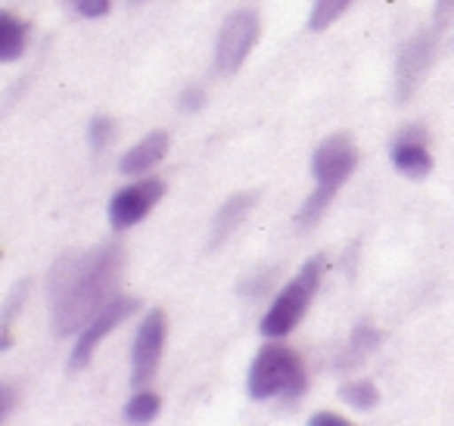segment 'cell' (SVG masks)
<instances>
[{"label": "cell", "instance_id": "cell-4", "mask_svg": "<svg viewBox=\"0 0 454 426\" xmlns=\"http://www.w3.org/2000/svg\"><path fill=\"white\" fill-rule=\"evenodd\" d=\"M321 280H324V256H315L305 262V268L299 271L296 280L280 289V296L271 302V308H268L265 318H262V336H268V339L286 336V333L305 318L311 299H315V293L321 289Z\"/></svg>", "mask_w": 454, "mask_h": 426}, {"label": "cell", "instance_id": "cell-11", "mask_svg": "<svg viewBox=\"0 0 454 426\" xmlns=\"http://www.w3.org/2000/svg\"><path fill=\"white\" fill-rule=\"evenodd\" d=\"M255 200H259V190H243V193L227 196L224 202L218 206L212 218V227H208V249H218L224 240H231V233L243 225L249 212H253Z\"/></svg>", "mask_w": 454, "mask_h": 426}, {"label": "cell", "instance_id": "cell-21", "mask_svg": "<svg viewBox=\"0 0 454 426\" xmlns=\"http://www.w3.org/2000/svg\"><path fill=\"white\" fill-rule=\"evenodd\" d=\"M454 20V0H435L433 10V28H448V22Z\"/></svg>", "mask_w": 454, "mask_h": 426}, {"label": "cell", "instance_id": "cell-17", "mask_svg": "<svg viewBox=\"0 0 454 426\" xmlns=\"http://www.w3.org/2000/svg\"><path fill=\"white\" fill-rule=\"evenodd\" d=\"M159 405H162V398H159L156 392H137L125 405V420H131V423H146V420H153L159 414Z\"/></svg>", "mask_w": 454, "mask_h": 426}, {"label": "cell", "instance_id": "cell-14", "mask_svg": "<svg viewBox=\"0 0 454 426\" xmlns=\"http://www.w3.org/2000/svg\"><path fill=\"white\" fill-rule=\"evenodd\" d=\"M380 330L371 324V320H361L355 324L352 336H348V349H346V364H358L364 361V355H371L373 349L380 345Z\"/></svg>", "mask_w": 454, "mask_h": 426}, {"label": "cell", "instance_id": "cell-20", "mask_svg": "<svg viewBox=\"0 0 454 426\" xmlns=\"http://www.w3.org/2000/svg\"><path fill=\"white\" fill-rule=\"evenodd\" d=\"M177 106H181L184 113H196V109L206 106V91H202V88L181 91V97H177Z\"/></svg>", "mask_w": 454, "mask_h": 426}, {"label": "cell", "instance_id": "cell-1", "mask_svg": "<svg viewBox=\"0 0 454 426\" xmlns=\"http://www.w3.org/2000/svg\"><path fill=\"white\" fill-rule=\"evenodd\" d=\"M125 249L119 243H103L84 252H63L47 277V299L57 336L82 333L97 312L115 296Z\"/></svg>", "mask_w": 454, "mask_h": 426}, {"label": "cell", "instance_id": "cell-8", "mask_svg": "<svg viewBox=\"0 0 454 426\" xmlns=\"http://www.w3.org/2000/svg\"><path fill=\"white\" fill-rule=\"evenodd\" d=\"M165 333H168V318L162 308H153L144 318L131 349V386H146L156 376L159 361H162L165 349Z\"/></svg>", "mask_w": 454, "mask_h": 426}, {"label": "cell", "instance_id": "cell-5", "mask_svg": "<svg viewBox=\"0 0 454 426\" xmlns=\"http://www.w3.org/2000/svg\"><path fill=\"white\" fill-rule=\"evenodd\" d=\"M259 35H262V22L255 10H237V13L227 16L218 32V41H215V72L234 75L247 63L249 53H253Z\"/></svg>", "mask_w": 454, "mask_h": 426}, {"label": "cell", "instance_id": "cell-7", "mask_svg": "<svg viewBox=\"0 0 454 426\" xmlns=\"http://www.w3.org/2000/svg\"><path fill=\"white\" fill-rule=\"evenodd\" d=\"M137 305H140V302L134 299V296H113V299H109L106 305H103L100 312L90 318V324L78 333L75 349H72V358H69V367L72 370L88 367V361H90V355L97 351V345H100L103 339H106L109 333L121 324V320L131 318V314L137 312Z\"/></svg>", "mask_w": 454, "mask_h": 426}, {"label": "cell", "instance_id": "cell-3", "mask_svg": "<svg viewBox=\"0 0 454 426\" xmlns=\"http://www.w3.org/2000/svg\"><path fill=\"white\" fill-rule=\"evenodd\" d=\"M247 389L255 401H293L296 395L305 392V367L296 351L286 349V345H265V349H259L253 367H249Z\"/></svg>", "mask_w": 454, "mask_h": 426}, {"label": "cell", "instance_id": "cell-19", "mask_svg": "<svg viewBox=\"0 0 454 426\" xmlns=\"http://www.w3.org/2000/svg\"><path fill=\"white\" fill-rule=\"evenodd\" d=\"M66 4H72V7L82 16H88V20H100V16H106L109 7H113V0H66Z\"/></svg>", "mask_w": 454, "mask_h": 426}, {"label": "cell", "instance_id": "cell-10", "mask_svg": "<svg viewBox=\"0 0 454 426\" xmlns=\"http://www.w3.org/2000/svg\"><path fill=\"white\" fill-rule=\"evenodd\" d=\"M423 131H427V128L408 125L404 131H398L395 144H392V150H389L392 165H395L404 178H411V181H420V178H427L429 171H433V156H429V150H427V134Z\"/></svg>", "mask_w": 454, "mask_h": 426}, {"label": "cell", "instance_id": "cell-16", "mask_svg": "<svg viewBox=\"0 0 454 426\" xmlns=\"http://www.w3.org/2000/svg\"><path fill=\"white\" fill-rule=\"evenodd\" d=\"M340 398L346 401V405L358 407V411H371V407L380 405V389L373 386V383H367V380L346 383V386L340 389Z\"/></svg>", "mask_w": 454, "mask_h": 426}, {"label": "cell", "instance_id": "cell-24", "mask_svg": "<svg viewBox=\"0 0 454 426\" xmlns=\"http://www.w3.org/2000/svg\"><path fill=\"white\" fill-rule=\"evenodd\" d=\"M131 4H140V0H131Z\"/></svg>", "mask_w": 454, "mask_h": 426}, {"label": "cell", "instance_id": "cell-12", "mask_svg": "<svg viewBox=\"0 0 454 426\" xmlns=\"http://www.w3.org/2000/svg\"><path fill=\"white\" fill-rule=\"evenodd\" d=\"M168 153V134L165 131H150L140 144H134L131 150L121 156L119 171L121 175H144L156 162H162V156Z\"/></svg>", "mask_w": 454, "mask_h": 426}, {"label": "cell", "instance_id": "cell-6", "mask_svg": "<svg viewBox=\"0 0 454 426\" xmlns=\"http://www.w3.org/2000/svg\"><path fill=\"white\" fill-rule=\"evenodd\" d=\"M439 28L429 26L427 32H417L414 38H408L398 47V59H395V100L408 103L417 94L423 75L433 66L435 57V44H439Z\"/></svg>", "mask_w": 454, "mask_h": 426}, {"label": "cell", "instance_id": "cell-23", "mask_svg": "<svg viewBox=\"0 0 454 426\" xmlns=\"http://www.w3.org/2000/svg\"><path fill=\"white\" fill-rule=\"evenodd\" d=\"M13 401H16V392L10 386H4L0 389V417H10V411H13Z\"/></svg>", "mask_w": 454, "mask_h": 426}, {"label": "cell", "instance_id": "cell-2", "mask_svg": "<svg viewBox=\"0 0 454 426\" xmlns=\"http://www.w3.org/2000/svg\"><path fill=\"white\" fill-rule=\"evenodd\" d=\"M355 169H358V146H355L352 134H346V131L330 134L327 140L317 144L315 156H311L315 190H311L309 200H305L296 212L299 231H311V227L324 218L327 206L333 202V196L340 193V187L348 181V175H352Z\"/></svg>", "mask_w": 454, "mask_h": 426}, {"label": "cell", "instance_id": "cell-13", "mask_svg": "<svg viewBox=\"0 0 454 426\" xmlns=\"http://www.w3.org/2000/svg\"><path fill=\"white\" fill-rule=\"evenodd\" d=\"M26 51V22H20L13 13H0V59L13 63Z\"/></svg>", "mask_w": 454, "mask_h": 426}, {"label": "cell", "instance_id": "cell-22", "mask_svg": "<svg viewBox=\"0 0 454 426\" xmlns=\"http://www.w3.org/2000/svg\"><path fill=\"white\" fill-rule=\"evenodd\" d=\"M309 423L311 426H346V417H340V414H333V411H317Z\"/></svg>", "mask_w": 454, "mask_h": 426}, {"label": "cell", "instance_id": "cell-15", "mask_svg": "<svg viewBox=\"0 0 454 426\" xmlns=\"http://www.w3.org/2000/svg\"><path fill=\"white\" fill-rule=\"evenodd\" d=\"M348 7H352V0H315V4H311L309 28L311 32H324V28L333 26Z\"/></svg>", "mask_w": 454, "mask_h": 426}, {"label": "cell", "instance_id": "cell-18", "mask_svg": "<svg viewBox=\"0 0 454 426\" xmlns=\"http://www.w3.org/2000/svg\"><path fill=\"white\" fill-rule=\"evenodd\" d=\"M113 131H115V122L109 119V115H94L88 125V140H90V150L100 153L109 146V140H113Z\"/></svg>", "mask_w": 454, "mask_h": 426}, {"label": "cell", "instance_id": "cell-9", "mask_svg": "<svg viewBox=\"0 0 454 426\" xmlns=\"http://www.w3.org/2000/svg\"><path fill=\"white\" fill-rule=\"evenodd\" d=\"M165 196V184L159 178H146V181L128 184L125 190L113 196L109 202V225L113 231H128L137 221H144L146 215L156 209V202Z\"/></svg>", "mask_w": 454, "mask_h": 426}]
</instances>
